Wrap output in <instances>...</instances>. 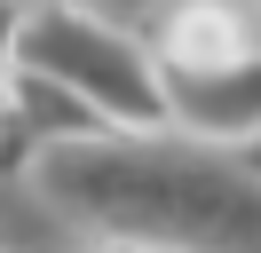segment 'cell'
Masks as SVG:
<instances>
[{
    "label": "cell",
    "mask_w": 261,
    "mask_h": 253,
    "mask_svg": "<svg viewBox=\"0 0 261 253\" xmlns=\"http://www.w3.org/2000/svg\"><path fill=\"white\" fill-rule=\"evenodd\" d=\"M159 95L166 127L190 142H261V47H238L222 63H166L159 56Z\"/></svg>",
    "instance_id": "3"
},
{
    "label": "cell",
    "mask_w": 261,
    "mask_h": 253,
    "mask_svg": "<svg viewBox=\"0 0 261 253\" xmlns=\"http://www.w3.org/2000/svg\"><path fill=\"white\" fill-rule=\"evenodd\" d=\"M48 206L127 253H261V166L190 135H87L40 150L32 166Z\"/></svg>",
    "instance_id": "1"
},
{
    "label": "cell",
    "mask_w": 261,
    "mask_h": 253,
    "mask_svg": "<svg viewBox=\"0 0 261 253\" xmlns=\"http://www.w3.org/2000/svg\"><path fill=\"white\" fill-rule=\"evenodd\" d=\"M16 32H24V8L0 0V87H8V71H16Z\"/></svg>",
    "instance_id": "6"
},
{
    "label": "cell",
    "mask_w": 261,
    "mask_h": 253,
    "mask_svg": "<svg viewBox=\"0 0 261 253\" xmlns=\"http://www.w3.org/2000/svg\"><path fill=\"white\" fill-rule=\"evenodd\" d=\"M16 63L24 71H48L56 87H71L80 103H95L111 127L127 135H150L166 127V95H159V56H150L135 32L103 24L87 8H24V32H16Z\"/></svg>",
    "instance_id": "2"
},
{
    "label": "cell",
    "mask_w": 261,
    "mask_h": 253,
    "mask_svg": "<svg viewBox=\"0 0 261 253\" xmlns=\"http://www.w3.org/2000/svg\"><path fill=\"white\" fill-rule=\"evenodd\" d=\"M64 8H87V16H103V24H119V32H135L159 0H64Z\"/></svg>",
    "instance_id": "5"
},
{
    "label": "cell",
    "mask_w": 261,
    "mask_h": 253,
    "mask_svg": "<svg viewBox=\"0 0 261 253\" xmlns=\"http://www.w3.org/2000/svg\"><path fill=\"white\" fill-rule=\"evenodd\" d=\"M87 135H111L95 103H80L71 87H56L48 71H8L0 87V166H32L40 150H64V142H87Z\"/></svg>",
    "instance_id": "4"
},
{
    "label": "cell",
    "mask_w": 261,
    "mask_h": 253,
    "mask_svg": "<svg viewBox=\"0 0 261 253\" xmlns=\"http://www.w3.org/2000/svg\"><path fill=\"white\" fill-rule=\"evenodd\" d=\"M119 253H127V245H119Z\"/></svg>",
    "instance_id": "7"
}]
</instances>
